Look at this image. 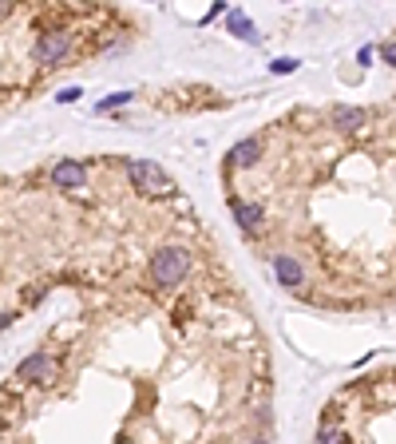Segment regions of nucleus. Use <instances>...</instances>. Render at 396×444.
I'll return each mask as SVG.
<instances>
[{
	"label": "nucleus",
	"mask_w": 396,
	"mask_h": 444,
	"mask_svg": "<svg viewBox=\"0 0 396 444\" xmlns=\"http://www.w3.org/2000/svg\"><path fill=\"white\" fill-rule=\"evenodd\" d=\"M186 270H190V254L183 246H159L151 254V278L162 290H174L186 278Z\"/></svg>",
	"instance_id": "1"
},
{
	"label": "nucleus",
	"mask_w": 396,
	"mask_h": 444,
	"mask_svg": "<svg viewBox=\"0 0 396 444\" xmlns=\"http://www.w3.org/2000/svg\"><path fill=\"white\" fill-rule=\"evenodd\" d=\"M127 179H131V186H135L139 195H147V198H167L174 191L171 175L151 159H131L127 163Z\"/></svg>",
	"instance_id": "2"
},
{
	"label": "nucleus",
	"mask_w": 396,
	"mask_h": 444,
	"mask_svg": "<svg viewBox=\"0 0 396 444\" xmlns=\"http://www.w3.org/2000/svg\"><path fill=\"white\" fill-rule=\"evenodd\" d=\"M68 52H72V32H68V28H56V32H44V36L36 40L32 56H36V64L52 68V64H60Z\"/></svg>",
	"instance_id": "3"
},
{
	"label": "nucleus",
	"mask_w": 396,
	"mask_h": 444,
	"mask_svg": "<svg viewBox=\"0 0 396 444\" xmlns=\"http://www.w3.org/2000/svg\"><path fill=\"white\" fill-rule=\"evenodd\" d=\"M84 179H87L84 163H75V159H63V163L52 167V186H56V191H79Z\"/></svg>",
	"instance_id": "4"
},
{
	"label": "nucleus",
	"mask_w": 396,
	"mask_h": 444,
	"mask_svg": "<svg viewBox=\"0 0 396 444\" xmlns=\"http://www.w3.org/2000/svg\"><path fill=\"white\" fill-rule=\"evenodd\" d=\"M52 373H56V365H52L48 353H32V357H24L20 365H16V377H20V381H40V385H48Z\"/></svg>",
	"instance_id": "5"
},
{
	"label": "nucleus",
	"mask_w": 396,
	"mask_h": 444,
	"mask_svg": "<svg viewBox=\"0 0 396 444\" xmlns=\"http://www.w3.org/2000/svg\"><path fill=\"white\" fill-rule=\"evenodd\" d=\"M365 124H369V111L365 108H333V131H341V135H353Z\"/></svg>",
	"instance_id": "6"
},
{
	"label": "nucleus",
	"mask_w": 396,
	"mask_h": 444,
	"mask_svg": "<svg viewBox=\"0 0 396 444\" xmlns=\"http://www.w3.org/2000/svg\"><path fill=\"white\" fill-rule=\"evenodd\" d=\"M234 222L246 230V235H258L261 226H266V210L258 207V202H234Z\"/></svg>",
	"instance_id": "7"
},
{
	"label": "nucleus",
	"mask_w": 396,
	"mask_h": 444,
	"mask_svg": "<svg viewBox=\"0 0 396 444\" xmlns=\"http://www.w3.org/2000/svg\"><path fill=\"white\" fill-rule=\"evenodd\" d=\"M273 274H277V282H282L285 290H297L301 278H305V274H301V262H297L294 254H277V258H273Z\"/></svg>",
	"instance_id": "8"
},
{
	"label": "nucleus",
	"mask_w": 396,
	"mask_h": 444,
	"mask_svg": "<svg viewBox=\"0 0 396 444\" xmlns=\"http://www.w3.org/2000/svg\"><path fill=\"white\" fill-rule=\"evenodd\" d=\"M226 28H230L234 36H242L246 44H261V32L250 24V16L242 13V8H230V13H226Z\"/></svg>",
	"instance_id": "9"
},
{
	"label": "nucleus",
	"mask_w": 396,
	"mask_h": 444,
	"mask_svg": "<svg viewBox=\"0 0 396 444\" xmlns=\"http://www.w3.org/2000/svg\"><path fill=\"white\" fill-rule=\"evenodd\" d=\"M261 159V143L258 139H242V143H234V151H230V167H254V163Z\"/></svg>",
	"instance_id": "10"
},
{
	"label": "nucleus",
	"mask_w": 396,
	"mask_h": 444,
	"mask_svg": "<svg viewBox=\"0 0 396 444\" xmlns=\"http://www.w3.org/2000/svg\"><path fill=\"white\" fill-rule=\"evenodd\" d=\"M317 444H349V436L341 429H333V424H325V429L317 432Z\"/></svg>",
	"instance_id": "11"
},
{
	"label": "nucleus",
	"mask_w": 396,
	"mask_h": 444,
	"mask_svg": "<svg viewBox=\"0 0 396 444\" xmlns=\"http://www.w3.org/2000/svg\"><path fill=\"white\" fill-rule=\"evenodd\" d=\"M131 99H135V96H131V91H115V96H107V99H103V103H99L96 111H112V108H127V103H131Z\"/></svg>",
	"instance_id": "12"
},
{
	"label": "nucleus",
	"mask_w": 396,
	"mask_h": 444,
	"mask_svg": "<svg viewBox=\"0 0 396 444\" xmlns=\"http://www.w3.org/2000/svg\"><path fill=\"white\" fill-rule=\"evenodd\" d=\"M294 68H301V64L289 60V56H282V60H273V64H270V72H273V75H289Z\"/></svg>",
	"instance_id": "13"
},
{
	"label": "nucleus",
	"mask_w": 396,
	"mask_h": 444,
	"mask_svg": "<svg viewBox=\"0 0 396 444\" xmlns=\"http://www.w3.org/2000/svg\"><path fill=\"white\" fill-rule=\"evenodd\" d=\"M75 99H84L79 87H63V91H56V103H75Z\"/></svg>",
	"instance_id": "14"
},
{
	"label": "nucleus",
	"mask_w": 396,
	"mask_h": 444,
	"mask_svg": "<svg viewBox=\"0 0 396 444\" xmlns=\"http://www.w3.org/2000/svg\"><path fill=\"white\" fill-rule=\"evenodd\" d=\"M381 56H384V64H388V68H396V40H393V44H384Z\"/></svg>",
	"instance_id": "15"
},
{
	"label": "nucleus",
	"mask_w": 396,
	"mask_h": 444,
	"mask_svg": "<svg viewBox=\"0 0 396 444\" xmlns=\"http://www.w3.org/2000/svg\"><path fill=\"white\" fill-rule=\"evenodd\" d=\"M357 64H360V68H369V64H372V48H369V44L357 52Z\"/></svg>",
	"instance_id": "16"
},
{
	"label": "nucleus",
	"mask_w": 396,
	"mask_h": 444,
	"mask_svg": "<svg viewBox=\"0 0 396 444\" xmlns=\"http://www.w3.org/2000/svg\"><path fill=\"white\" fill-rule=\"evenodd\" d=\"M254 444H266V441H254Z\"/></svg>",
	"instance_id": "17"
}]
</instances>
